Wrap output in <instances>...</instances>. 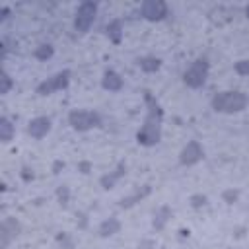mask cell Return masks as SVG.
I'll list each match as a JSON object with an SVG mask.
<instances>
[{
	"label": "cell",
	"instance_id": "17",
	"mask_svg": "<svg viewBox=\"0 0 249 249\" xmlns=\"http://www.w3.org/2000/svg\"><path fill=\"white\" fill-rule=\"evenodd\" d=\"M53 56V47L51 45H41L37 51H35V58H39V60H47V58H51Z\"/></svg>",
	"mask_w": 249,
	"mask_h": 249
},
{
	"label": "cell",
	"instance_id": "19",
	"mask_svg": "<svg viewBox=\"0 0 249 249\" xmlns=\"http://www.w3.org/2000/svg\"><path fill=\"white\" fill-rule=\"evenodd\" d=\"M10 88H12V80H10V76L6 72H2V93H8Z\"/></svg>",
	"mask_w": 249,
	"mask_h": 249
},
{
	"label": "cell",
	"instance_id": "22",
	"mask_svg": "<svg viewBox=\"0 0 249 249\" xmlns=\"http://www.w3.org/2000/svg\"><path fill=\"white\" fill-rule=\"evenodd\" d=\"M58 198H60V204H66L68 202V189L66 187H60L58 189Z\"/></svg>",
	"mask_w": 249,
	"mask_h": 249
},
{
	"label": "cell",
	"instance_id": "8",
	"mask_svg": "<svg viewBox=\"0 0 249 249\" xmlns=\"http://www.w3.org/2000/svg\"><path fill=\"white\" fill-rule=\"evenodd\" d=\"M202 158H204V150H202V146H200L196 140H191V142L181 150L179 161H181L183 165H195V163H198Z\"/></svg>",
	"mask_w": 249,
	"mask_h": 249
},
{
	"label": "cell",
	"instance_id": "4",
	"mask_svg": "<svg viewBox=\"0 0 249 249\" xmlns=\"http://www.w3.org/2000/svg\"><path fill=\"white\" fill-rule=\"evenodd\" d=\"M206 76H208V62H206V58H196V60L185 70L183 80H185V84H187L189 88H195V89H196V88L204 86Z\"/></svg>",
	"mask_w": 249,
	"mask_h": 249
},
{
	"label": "cell",
	"instance_id": "16",
	"mask_svg": "<svg viewBox=\"0 0 249 249\" xmlns=\"http://www.w3.org/2000/svg\"><path fill=\"white\" fill-rule=\"evenodd\" d=\"M167 216H171V210H169L167 206L160 208V210L154 214V226H156L158 230H161V228L165 226V222H167Z\"/></svg>",
	"mask_w": 249,
	"mask_h": 249
},
{
	"label": "cell",
	"instance_id": "3",
	"mask_svg": "<svg viewBox=\"0 0 249 249\" xmlns=\"http://www.w3.org/2000/svg\"><path fill=\"white\" fill-rule=\"evenodd\" d=\"M68 124L78 132H86V130H91V128L99 126L101 124V117L97 113H93V111H78V109H74L68 115Z\"/></svg>",
	"mask_w": 249,
	"mask_h": 249
},
{
	"label": "cell",
	"instance_id": "14",
	"mask_svg": "<svg viewBox=\"0 0 249 249\" xmlns=\"http://www.w3.org/2000/svg\"><path fill=\"white\" fill-rule=\"evenodd\" d=\"M121 31H123V25H121L119 19H115V21H111V23L107 25V35H109V39H111L113 43H119V41H121Z\"/></svg>",
	"mask_w": 249,
	"mask_h": 249
},
{
	"label": "cell",
	"instance_id": "13",
	"mask_svg": "<svg viewBox=\"0 0 249 249\" xmlns=\"http://www.w3.org/2000/svg\"><path fill=\"white\" fill-rule=\"evenodd\" d=\"M12 134H14L12 123H10L6 117H2V119H0V138H2V142H10V140H12Z\"/></svg>",
	"mask_w": 249,
	"mask_h": 249
},
{
	"label": "cell",
	"instance_id": "5",
	"mask_svg": "<svg viewBox=\"0 0 249 249\" xmlns=\"http://www.w3.org/2000/svg\"><path fill=\"white\" fill-rule=\"evenodd\" d=\"M95 14H97V4L95 2H82L80 8L76 10V18H74V27L80 33H86L93 21H95Z\"/></svg>",
	"mask_w": 249,
	"mask_h": 249
},
{
	"label": "cell",
	"instance_id": "2",
	"mask_svg": "<svg viewBox=\"0 0 249 249\" xmlns=\"http://www.w3.org/2000/svg\"><path fill=\"white\" fill-rule=\"evenodd\" d=\"M247 107V95L241 91H220L212 97V109L218 113H239Z\"/></svg>",
	"mask_w": 249,
	"mask_h": 249
},
{
	"label": "cell",
	"instance_id": "1",
	"mask_svg": "<svg viewBox=\"0 0 249 249\" xmlns=\"http://www.w3.org/2000/svg\"><path fill=\"white\" fill-rule=\"evenodd\" d=\"M146 101H148V105H150V115H148V119L144 121L142 128L138 130L136 140H138V144H142V146H154V144H158L160 138H161V130H160L161 109H160V105L154 101V97H152L148 91H146Z\"/></svg>",
	"mask_w": 249,
	"mask_h": 249
},
{
	"label": "cell",
	"instance_id": "6",
	"mask_svg": "<svg viewBox=\"0 0 249 249\" xmlns=\"http://www.w3.org/2000/svg\"><path fill=\"white\" fill-rule=\"evenodd\" d=\"M68 82H70V72H68V70H62V72H58V74H54V76L43 80V82L37 86V93H39V95H49V93H53V91H58V89L66 88Z\"/></svg>",
	"mask_w": 249,
	"mask_h": 249
},
{
	"label": "cell",
	"instance_id": "10",
	"mask_svg": "<svg viewBox=\"0 0 249 249\" xmlns=\"http://www.w3.org/2000/svg\"><path fill=\"white\" fill-rule=\"evenodd\" d=\"M101 86H103L105 89H109V91H119V89L123 88V78H121L113 68H109V70L103 72Z\"/></svg>",
	"mask_w": 249,
	"mask_h": 249
},
{
	"label": "cell",
	"instance_id": "20",
	"mask_svg": "<svg viewBox=\"0 0 249 249\" xmlns=\"http://www.w3.org/2000/svg\"><path fill=\"white\" fill-rule=\"evenodd\" d=\"M237 198V191H233V189H228V191H224V200L228 202V204H233V200Z\"/></svg>",
	"mask_w": 249,
	"mask_h": 249
},
{
	"label": "cell",
	"instance_id": "7",
	"mask_svg": "<svg viewBox=\"0 0 249 249\" xmlns=\"http://www.w3.org/2000/svg\"><path fill=\"white\" fill-rule=\"evenodd\" d=\"M140 12L148 21H160L167 16V6L161 0H148V2L142 4Z\"/></svg>",
	"mask_w": 249,
	"mask_h": 249
},
{
	"label": "cell",
	"instance_id": "15",
	"mask_svg": "<svg viewBox=\"0 0 249 249\" xmlns=\"http://www.w3.org/2000/svg\"><path fill=\"white\" fill-rule=\"evenodd\" d=\"M123 169H124V165L121 163V165H119V169H117L115 173H111V175H103V177H101V185H103V189H111V187L115 185V181L124 173Z\"/></svg>",
	"mask_w": 249,
	"mask_h": 249
},
{
	"label": "cell",
	"instance_id": "11",
	"mask_svg": "<svg viewBox=\"0 0 249 249\" xmlns=\"http://www.w3.org/2000/svg\"><path fill=\"white\" fill-rule=\"evenodd\" d=\"M119 230H121V224H119V220H115V218H109V220L101 222V226H99V235H101V237H107V235H113V233H117Z\"/></svg>",
	"mask_w": 249,
	"mask_h": 249
},
{
	"label": "cell",
	"instance_id": "9",
	"mask_svg": "<svg viewBox=\"0 0 249 249\" xmlns=\"http://www.w3.org/2000/svg\"><path fill=\"white\" fill-rule=\"evenodd\" d=\"M49 130H51V119L49 117H35V119L29 121L27 132L33 138H43V136H47Z\"/></svg>",
	"mask_w": 249,
	"mask_h": 249
},
{
	"label": "cell",
	"instance_id": "23",
	"mask_svg": "<svg viewBox=\"0 0 249 249\" xmlns=\"http://www.w3.org/2000/svg\"><path fill=\"white\" fill-rule=\"evenodd\" d=\"M245 16H247V19H249V4L245 6Z\"/></svg>",
	"mask_w": 249,
	"mask_h": 249
},
{
	"label": "cell",
	"instance_id": "12",
	"mask_svg": "<svg viewBox=\"0 0 249 249\" xmlns=\"http://www.w3.org/2000/svg\"><path fill=\"white\" fill-rule=\"evenodd\" d=\"M161 60L160 58H154V56H144V58H138V66L144 70V72H156L160 68Z\"/></svg>",
	"mask_w": 249,
	"mask_h": 249
},
{
	"label": "cell",
	"instance_id": "21",
	"mask_svg": "<svg viewBox=\"0 0 249 249\" xmlns=\"http://www.w3.org/2000/svg\"><path fill=\"white\" fill-rule=\"evenodd\" d=\"M191 200H193V206H195V208H200V206H204V204H206V196H200V195L193 196Z\"/></svg>",
	"mask_w": 249,
	"mask_h": 249
},
{
	"label": "cell",
	"instance_id": "18",
	"mask_svg": "<svg viewBox=\"0 0 249 249\" xmlns=\"http://www.w3.org/2000/svg\"><path fill=\"white\" fill-rule=\"evenodd\" d=\"M235 72L239 76H247L249 74V60H239L235 62Z\"/></svg>",
	"mask_w": 249,
	"mask_h": 249
}]
</instances>
